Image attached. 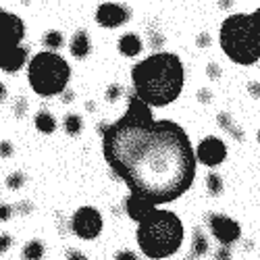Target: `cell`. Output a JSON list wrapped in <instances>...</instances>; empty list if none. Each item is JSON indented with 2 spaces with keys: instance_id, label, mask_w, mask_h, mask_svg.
Here are the masks:
<instances>
[{
  "instance_id": "44dd1931",
  "label": "cell",
  "mask_w": 260,
  "mask_h": 260,
  "mask_svg": "<svg viewBox=\"0 0 260 260\" xmlns=\"http://www.w3.org/2000/svg\"><path fill=\"white\" fill-rule=\"evenodd\" d=\"M21 185H23V175H21V173H13V175L7 179V187L9 189H19Z\"/></svg>"
},
{
  "instance_id": "603a6c76",
  "label": "cell",
  "mask_w": 260,
  "mask_h": 260,
  "mask_svg": "<svg viewBox=\"0 0 260 260\" xmlns=\"http://www.w3.org/2000/svg\"><path fill=\"white\" fill-rule=\"evenodd\" d=\"M119 96H121V88H119V85H111V88H108V92H106V98L111 100V102H115Z\"/></svg>"
},
{
  "instance_id": "9a60e30c",
  "label": "cell",
  "mask_w": 260,
  "mask_h": 260,
  "mask_svg": "<svg viewBox=\"0 0 260 260\" xmlns=\"http://www.w3.org/2000/svg\"><path fill=\"white\" fill-rule=\"evenodd\" d=\"M34 123H36V129H38V132H42V134H52L56 129V121H54V117L48 111H40L36 115Z\"/></svg>"
},
{
  "instance_id": "30bf717a",
  "label": "cell",
  "mask_w": 260,
  "mask_h": 260,
  "mask_svg": "<svg viewBox=\"0 0 260 260\" xmlns=\"http://www.w3.org/2000/svg\"><path fill=\"white\" fill-rule=\"evenodd\" d=\"M127 19H129V9H127L125 5L104 3V5H100L98 11H96L98 25L108 27V29H113V27H119V25L127 23Z\"/></svg>"
},
{
  "instance_id": "5b68a950",
  "label": "cell",
  "mask_w": 260,
  "mask_h": 260,
  "mask_svg": "<svg viewBox=\"0 0 260 260\" xmlns=\"http://www.w3.org/2000/svg\"><path fill=\"white\" fill-rule=\"evenodd\" d=\"M27 79L31 90L38 96L50 98V96L62 94L71 79L69 62L62 56L54 54L52 50L38 52L27 64Z\"/></svg>"
},
{
  "instance_id": "83f0119b",
  "label": "cell",
  "mask_w": 260,
  "mask_h": 260,
  "mask_svg": "<svg viewBox=\"0 0 260 260\" xmlns=\"http://www.w3.org/2000/svg\"><path fill=\"white\" fill-rule=\"evenodd\" d=\"M9 154H11V146L5 142V144H3V156H9Z\"/></svg>"
},
{
  "instance_id": "277c9868",
  "label": "cell",
  "mask_w": 260,
  "mask_h": 260,
  "mask_svg": "<svg viewBox=\"0 0 260 260\" xmlns=\"http://www.w3.org/2000/svg\"><path fill=\"white\" fill-rule=\"evenodd\" d=\"M219 40L223 52L237 64H254L260 58V44L256 38L252 13L227 17L221 25Z\"/></svg>"
},
{
  "instance_id": "3957f363",
  "label": "cell",
  "mask_w": 260,
  "mask_h": 260,
  "mask_svg": "<svg viewBox=\"0 0 260 260\" xmlns=\"http://www.w3.org/2000/svg\"><path fill=\"white\" fill-rule=\"evenodd\" d=\"M183 244V225L171 210L154 208L138 225V246L146 258L162 260L173 256Z\"/></svg>"
},
{
  "instance_id": "ba28073f",
  "label": "cell",
  "mask_w": 260,
  "mask_h": 260,
  "mask_svg": "<svg viewBox=\"0 0 260 260\" xmlns=\"http://www.w3.org/2000/svg\"><path fill=\"white\" fill-rule=\"evenodd\" d=\"M0 29H3V46H0V52L21 46V40L25 36V25L17 15L13 13H0Z\"/></svg>"
},
{
  "instance_id": "d4e9b609",
  "label": "cell",
  "mask_w": 260,
  "mask_h": 260,
  "mask_svg": "<svg viewBox=\"0 0 260 260\" xmlns=\"http://www.w3.org/2000/svg\"><path fill=\"white\" fill-rule=\"evenodd\" d=\"M9 246H11V237L9 235H3V242H0V252H5Z\"/></svg>"
},
{
  "instance_id": "e0dca14e",
  "label": "cell",
  "mask_w": 260,
  "mask_h": 260,
  "mask_svg": "<svg viewBox=\"0 0 260 260\" xmlns=\"http://www.w3.org/2000/svg\"><path fill=\"white\" fill-rule=\"evenodd\" d=\"M23 256H25L27 260H40L42 256H44V246H42L38 240H34V242H29V244L23 248Z\"/></svg>"
},
{
  "instance_id": "ac0fdd59",
  "label": "cell",
  "mask_w": 260,
  "mask_h": 260,
  "mask_svg": "<svg viewBox=\"0 0 260 260\" xmlns=\"http://www.w3.org/2000/svg\"><path fill=\"white\" fill-rule=\"evenodd\" d=\"M81 127H83V123H81L79 115H67V117H64V132H67V134L77 136L81 132Z\"/></svg>"
},
{
  "instance_id": "9c48e42d",
  "label": "cell",
  "mask_w": 260,
  "mask_h": 260,
  "mask_svg": "<svg viewBox=\"0 0 260 260\" xmlns=\"http://www.w3.org/2000/svg\"><path fill=\"white\" fill-rule=\"evenodd\" d=\"M196 156H198V160L202 165L216 167V165H221L227 158V146L223 144V140L210 136V138L200 142V146L196 150Z\"/></svg>"
},
{
  "instance_id": "52a82bcc",
  "label": "cell",
  "mask_w": 260,
  "mask_h": 260,
  "mask_svg": "<svg viewBox=\"0 0 260 260\" xmlns=\"http://www.w3.org/2000/svg\"><path fill=\"white\" fill-rule=\"evenodd\" d=\"M210 231H212V235L216 237V240H219V244L227 246V248H231L242 235L240 223L229 219V216H225V214H212L210 216Z\"/></svg>"
},
{
  "instance_id": "ffe728a7",
  "label": "cell",
  "mask_w": 260,
  "mask_h": 260,
  "mask_svg": "<svg viewBox=\"0 0 260 260\" xmlns=\"http://www.w3.org/2000/svg\"><path fill=\"white\" fill-rule=\"evenodd\" d=\"M44 44H46L50 50L60 48V46H62V34H60V31H48V34L44 36Z\"/></svg>"
},
{
  "instance_id": "4316f807",
  "label": "cell",
  "mask_w": 260,
  "mask_h": 260,
  "mask_svg": "<svg viewBox=\"0 0 260 260\" xmlns=\"http://www.w3.org/2000/svg\"><path fill=\"white\" fill-rule=\"evenodd\" d=\"M9 214H11V208H9V206H3V210H0V216H3V221L9 219Z\"/></svg>"
},
{
  "instance_id": "d6986e66",
  "label": "cell",
  "mask_w": 260,
  "mask_h": 260,
  "mask_svg": "<svg viewBox=\"0 0 260 260\" xmlns=\"http://www.w3.org/2000/svg\"><path fill=\"white\" fill-rule=\"evenodd\" d=\"M206 187H208V191L212 193V196H219V193L223 191V181H221V177L216 175V173H210V175L206 177Z\"/></svg>"
},
{
  "instance_id": "8992f818",
  "label": "cell",
  "mask_w": 260,
  "mask_h": 260,
  "mask_svg": "<svg viewBox=\"0 0 260 260\" xmlns=\"http://www.w3.org/2000/svg\"><path fill=\"white\" fill-rule=\"evenodd\" d=\"M73 233L79 235L81 240H96L102 233V216L92 206H81L71 219Z\"/></svg>"
},
{
  "instance_id": "f1b7e54d",
  "label": "cell",
  "mask_w": 260,
  "mask_h": 260,
  "mask_svg": "<svg viewBox=\"0 0 260 260\" xmlns=\"http://www.w3.org/2000/svg\"><path fill=\"white\" fill-rule=\"evenodd\" d=\"M258 142H260V132H258Z\"/></svg>"
},
{
  "instance_id": "cb8c5ba5",
  "label": "cell",
  "mask_w": 260,
  "mask_h": 260,
  "mask_svg": "<svg viewBox=\"0 0 260 260\" xmlns=\"http://www.w3.org/2000/svg\"><path fill=\"white\" fill-rule=\"evenodd\" d=\"M115 258H119V260H136L138 256H136L134 252H119Z\"/></svg>"
},
{
  "instance_id": "5bb4252c",
  "label": "cell",
  "mask_w": 260,
  "mask_h": 260,
  "mask_svg": "<svg viewBox=\"0 0 260 260\" xmlns=\"http://www.w3.org/2000/svg\"><path fill=\"white\" fill-rule=\"evenodd\" d=\"M119 50L125 56H138L142 52V40L136 34H125L119 40Z\"/></svg>"
},
{
  "instance_id": "4fadbf2b",
  "label": "cell",
  "mask_w": 260,
  "mask_h": 260,
  "mask_svg": "<svg viewBox=\"0 0 260 260\" xmlns=\"http://www.w3.org/2000/svg\"><path fill=\"white\" fill-rule=\"evenodd\" d=\"M92 52V44H90V36L85 34V31H77L71 40V54L75 58H85Z\"/></svg>"
},
{
  "instance_id": "2e32d148",
  "label": "cell",
  "mask_w": 260,
  "mask_h": 260,
  "mask_svg": "<svg viewBox=\"0 0 260 260\" xmlns=\"http://www.w3.org/2000/svg\"><path fill=\"white\" fill-rule=\"evenodd\" d=\"M206 250H208L206 235H204L200 229H196V231H193V248H191V254L198 258V256H204V254H206Z\"/></svg>"
},
{
  "instance_id": "6da1fadb",
  "label": "cell",
  "mask_w": 260,
  "mask_h": 260,
  "mask_svg": "<svg viewBox=\"0 0 260 260\" xmlns=\"http://www.w3.org/2000/svg\"><path fill=\"white\" fill-rule=\"evenodd\" d=\"M102 154L129 191L156 204L181 198L196 177L198 156L189 136L175 121L152 115V106L136 92L127 113L102 129Z\"/></svg>"
},
{
  "instance_id": "7402d4cb",
  "label": "cell",
  "mask_w": 260,
  "mask_h": 260,
  "mask_svg": "<svg viewBox=\"0 0 260 260\" xmlns=\"http://www.w3.org/2000/svg\"><path fill=\"white\" fill-rule=\"evenodd\" d=\"M252 21H254V29H256V38H258V44H260V9H256L252 13Z\"/></svg>"
},
{
  "instance_id": "7a4b0ae2",
  "label": "cell",
  "mask_w": 260,
  "mask_h": 260,
  "mask_svg": "<svg viewBox=\"0 0 260 260\" xmlns=\"http://www.w3.org/2000/svg\"><path fill=\"white\" fill-rule=\"evenodd\" d=\"M132 81L136 94L150 106H167L183 90V62L173 52H156L132 69Z\"/></svg>"
},
{
  "instance_id": "7c38bea8",
  "label": "cell",
  "mask_w": 260,
  "mask_h": 260,
  "mask_svg": "<svg viewBox=\"0 0 260 260\" xmlns=\"http://www.w3.org/2000/svg\"><path fill=\"white\" fill-rule=\"evenodd\" d=\"M27 60V50L23 46H15L0 52V69L7 73H17Z\"/></svg>"
},
{
  "instance_id": "484cf974",
  "label": "cell",
  "mask_w": 260,
  "mask_h": 260,
  "mask_svg": "<svg viewBox=\"0 0 260 260\" xmlns=\"http://www.w3.org/2000/svg\"><path fill=\"white\" fill-rule=\"evenodd\" d=\"M250 92H252V96L260 98V83H250Z\"/></svg>"
},
{
  "instance_id": "8fae6325",
  "label": "cell",
  "mask_w": 260,
  "mask_h": 260,
  "mask_svg": "<svg viewBox=\"0 0 260 260\" xmlns=\"http://www.w3.org/2000/svg\"><path fill=\"white\" fill-rule=\"evenodd\" d=\"M158 204L156 202H152L150 198H146V196H140V193H129L127 196V200H125V210H127V214L132 216L134 221H144L146 216L152 212L154 208H156Z\"/></svg>"
}]
</instances>
